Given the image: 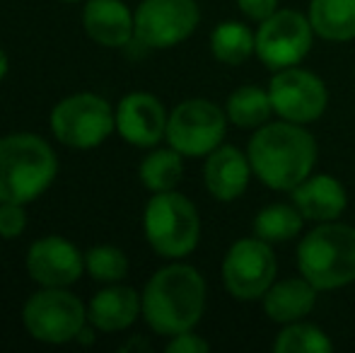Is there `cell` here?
<instances>
[{
    "mask_svg": "<svg viewBox=\"0 0 355 353\" xmlns=\"http://www.w3.org/2000/svg\"><path fill=\"white\" fill-rule=\"evenodd\" d=\"M247 155L254 177L271 191L290 193L317 172L319 146L307 126L278 119L252 131Z\"/></svg>",
    "mask_w": 355,
    "mask_h": 353,
    "instance_id": "cell-1",
    "label": "cell"
},
{
    "mask_svg": "<svg viewBox=\"0 0 355 353\" xmlns=\"http://www.w3.org/2000/svg\"><path fill=\"white\" fill-rule=\"evenodd\" d=\"M143 322L157 336H174L196 329L206 315L208 286L196 266L182 259L169 261L157 268L145 283L143 293Z\"/></svg>",
    "mask_w": 355,
    "mask_h": 353,
    "instance_id": "cell-2",
    "label": "cell"
},
{
    "mask_svg": "<svg viewBox=\"0 0 355 353\" xmlns=\"http://www.w3.org/2000/svg\"><path fill=\"white\" fill-rule=\"evenodd\" d=\"M56 175L58 157L42 136L17 131L0 138V201L27 206L53 187Z\"/></svg>",
    "mask_w": 355,
    "mask_h": 353,
    "instance_id": "cell-3",
    "label": "cell"
},
{
    "mask_svg": "<svg viewBox=\"0 0 355 353\" xmlns=\"http://www.w3.org/2000/svg\"><path fill=\"white\" fill-rule=\"evenodd\" d=\"M297 273L319 293L355 283V225L341 221L317 223L297 242Z\"/></svg>",
    "mask_w": 355,
    "mask_h": 353,
    "instance_id": "cell-4",
    "label": "cell"
},
{
    "mask_svg": "<svg viewBox=\"0 0 355 353\" xmlns=\"http://www.w3.org/2000/svg\"><path fill=\"white\" fill-rule=\"evenodd\" d=\"M143 232L157 257L167 261L187 259L201 242V213L177 189L153 193L143 211Z\"/></svg>",
    "mask_w": 355,
    "mask_h": 353,
    "instance_id": "cell-5",
    "label": "cell"
},
{
    "mask_svg": "<svg viewBox=\"0 0 355 353\" xmlns=\"http://www.w3.org/2000/svg\"><path fill=\"white\" fill-rule=\"evenodd\" d=\"M49 126L53 138L66 148L92 150L116 131V112L102 94L75 92L51 109Z\"/></svg>",
    "mask_w": 355,
    "mask_h": 353,
    "instance_id": "cell-6",
    "label": "cell"
},
{
    "mask_svg": "<svg viewBox=\"0 0 355 353\" xmlns=\"http://www.w3.org/2000/svg\"><path fill=\"white\" fill-rule=\"evenodd\" d=\"M22 325L42 344H71L87 325V305L68 288H42L24 302Z\"/></svg>",
    "mask_w": 355,
    "mask_h": 353,
    "instance_id": "cell-7",
    "label": "cell"
},
{
    "mask_svg": "<svg viewBox=\"0 0 355 353\" xmlns=\"http://www.w3.org/2000/svg\"><path fill=\"white\" fill-rule=\"evenodd\" d=\"M223 286L237 302H257L278 278V259L273 245L261 237H239L227 247L220 264Z\"/></svg>",
    "mask_w": 355,
    "mask_h": 353,
    "instance_id": "cell-8",
    "label": "cell"
},
{
    "mask_svg": "<svg viewBox=\"0 0 355 353\" xmlns=\"http://www.w3.org/2000/svg\"><path fill=\"white\" fill-rule=\"evenodd\" d=\"M227 126L225 107L206 97H191L169 112L164 141L184 157H206L225 143Z\"/></svg>",
    "mask_w": 355,
    "mask_h": 353,
    "instance_id": "cell-9",
    "label": "cell"
},
{
    "mask_svg": "<svg viewBox=\"0 0 355 353\" xmlns=\"http://www.w3.org/2000/svg\"><path fill=\"white\" fill-rule=\"evenodd\" d=\"M312 24L307 12L278 8L271 17L257 24V58L271 73L300 66L314 46Z\"/></svg>",
    "mask_w": 355,
    "mask_h": 353,
    "instance_id": "cell-10",
    "label": "cell"
},
{
    "mask_svg": "<svg viewBox=\"0 0 355 353\" xmlns=\"http://www.w3.org/2000/svg\"><path fill=\"white\" fill-rule=\"evenodd\" d=\"M266 87L271 94L276 119L312 126L329 109V87L324 78L302 66L271 73Z\"/></svg>",
    "mask_w": 355,
    "mask_h": 353,
    "instance_id": "cell-11",
    "label": "cell"
},
{
    "mask_svg": "<svg viewBox=\"0 0 355 353\" xmlns=\"http://www.w3.org/2000/svg\"><path fill=\"white\" fill-rule=\"evenodd\" d=\"M133 15L136 39L155 51L184 44L201 24V8L196 0H141Z\"/></svg>",
    "mask_w": 355,
    "mask_h": 353,
    "instance_id": "cell-12",
    "label": "cell"
},
{
    "mask_svg": "<svg viewBox=\"0 0 355 353\" xmlns=\"http://www.w3.org/2000/svg\"><path fill=\"white\" fill-rule=\"evenodd\" d=\"M24 266L37 286L71 288L85 273V252L61 235H44L29 245Z\"/></svg>",
    "mask_w": 355,
    "mask_h": 353,
    "instance_id": "cell-13",
    "label": "cell"
},
{
    "mask_svg": "<svg viewBox=\"0 0 355 353\" xmlns=\"http://www.w3.org/2000/svg\"><path fill=\"white\" fill-rule=\"evenodd\" d=\"M116 133L133 148L159 146L167 136L169 114L159 97L150 92H128L116 104Z\"/></svg>",
    "mask_w": 355,
    "mask_h": 353,
    "instance_id": "cell-14",
    "label": "cell"
},
{
    "mask_svg": "<svg viewBox=\"0 0 355 353\" xmlns=\"http://www.w3.org/2000/svg\"><path fill=\"white\" fill-rule=\"evenodd\" d=\"M254 179L252 162L247 150H239L237 146L223 143L203 162V187L215 201L232 203L244 196Z\"/></svg>",
    "mask_w": 355,
    "mask_h": 353,
    "instance_id": "cell-15",
    "label": "cell"
},
{
    "mask_svg": "<svg viewBox=\"0 0 355 353\" xmlns=\"http://www.w3.org/2000/svg\"><path fill=\"white\" fill-rule=\"evenodd\" d=\"M290 201L297 206L304 221L317 225V223L338 221L346 213L348 191L338 177L327 172H312L290 191Z\"/></svg>",
    "mask_w": 355,
    "mask_h": 353,
    "instance_id": "cell-16",
    "label": "cell"
},
{
    "mask_svg": "<svg viewBox=\"0 0 355 353\" xmlns=\"http://www.w3.org/2000/svg\"><path fill=\"white\" fill-rule=\"evenodd\" d=\"M83 29L104 49H126L136 39V15L123 0H85Z\"/></svg>",
    "mask_w": 355,
    "mask_h": 353,
    "instance_id": "cell-17",
    "label": "cell"
},
{
    "mask_svg": "<svg viewBox=\"0 0 355 353\" xmlns=\"http://www.w3.org/2000/svg\"><path fill=\"white\" fill-rule=\"evenodd\" d=\"M143 317L141 293L123 283H107L99 293H94L87 302V322L97 332H126Z\"/></svg>",
    "mask_w": 355,
    "mask_h": 353,
    "instance_id": "cell-18",
    "label": "cell"
},
{
    "mask_svg": "<svg viewBox=\"0 0 355 353\" xmlns=\"http://www.w3.org/2000/svg\"><path fill=\"white\" fill-rule=\"evenodd\" d=\"M319 291L302 276H285V278H276L271 283L261 302V310L266 315L268 322L273 325H290V322L297 320H307L312 315L314 305H317Z\"/></svg>",
    "mask_w": 355,
    "mask_h": 353,
    "instance_id": "cell-19",
    "label": "cell"
},
{
    "mask_svg": "<svg viewBox=\"0 0 355 353\" xmlns=\"http://www.w3.org/2000/svg\"><path fill=\"white\" fill-rule=\"evenodd\" d=\"M307 17L317 39L331 44L355 39V0H309Z\"/></svg>",
    "mask_w": 355,
    "mask_h": 353,
    "instance_id": "cell-20",
    "label": "cell"
},
{
    "mask_svg": "<svg viewBox=\"0 0 355 353\" xmlns=\"http://www.w3.org/2000/svg\"><path fill=\"white\" fill-rule=\"evenodd\" d=\"M208 46H211V53L218 63L244 66L249 58L257 56V32L247 22L225 19L213 27Z\"/></svg>",
    "mask_w": 355,
    "mask_h": 353,
    "instance_id": "cell-21",
    "label": "cell"
},
{
    "mask_svg": "<svg viewBox=\"0 0 355 353\" xmlns=\"http://www.w3.org/2000/svg\"><path fill=\"white\" fill-rule=\"evenodd\" d=\"M225 114H227V121L242 131H257L259 126L276 117L268 87L259 85H239L232 89L225 102Z\"/></svg>",
    "mask_w": 355,
    "mask_h": 353,
    "instance_id": "cell-22",
    "label": "cell"
},
{
    "mask_svg": "<svg viewBox=\"0 0 355 353\" xmlns=\"http://www.w3.org/2000/svg\"><path fill=\"white\" fill-rule=\"evenodd\" d=\"M304 218L302 213L297 211L293 201L290 203H283V201H276V203H268L263 206L261 211L254 216L252 221V235L261 237L263 242L268 245H285V242H293L295 237L302 235L304 230Z\"/></svg>",
    "mask_w": 355,
    "mask_h": 353,
    "instance_id": "cell-23",
    "label": "cell"
},
{
    "mask_svg": "<svg viewBox=\"0 0 355 353\" xmlns=\"http://www.w3.org/2000/svg\"><path fill=\"white\" fill-rule=\"evenodd\" d=\"M184 177V155L174 150L172 146L167 148H150V153L143 157L138 167V179L150 193L172 191L179 187Z\"/></svg>",
    "mask_w": 355,
    "mask_h": 353,
    "instance_id": "cell-24",
    "label": "cell"
},
{
    "mask_svg": "<svg viewBox=\"0 0 355 353\" xmlns=\"http://www.w3.org/2000/svg\"><path fill=\"white\" fill-rule=\"evenodd\" d=\"M334 349V341L319 325L309 320H297L283 325L281 332L273 339L276 353H329Z\"/></svg>",
    "mask_w": 355,
    "mask_h": 353,
    "instance_id": "cell-25",
    "label": "cell"
},
{
    "mask_svg": "<svg viewBox=\"0 0 355 353\" xmlns=\"http://www.w3.org/2000/svg\"><path fill=\"white\" fill-rule=\"evenodd\" d=\"M128 261L126 252L114 245H94L85 252V271L99 283H121L128 276Z\"/></svg>",
    "mask_w": 355,
    "mask_h": 353,
    "instance_id": "cell-26",
    "label": "cell"
},
{
    "mask_svg": "<svg viewBox=\"0 0 355 353\" xmlns=\"http://www.w3.org/2000/svg\"><path fill=\"white\" fill-rule=\"evenodd\" d=\"M27 230V211L24 203L0 201V237L15 240Z\"/></svg>",
    "mask_w": 355,
    "mask_h": 353,
    "instance_id": "cell-27",
    "label": "cell"
},
{
    "mask_svg": "<svg viewBox=\"0 0 355 353\" xmlns=\"http://www.w3.org/2000/svg\"><path fill=\"white\" fill-rule=\"evenodd\" d=\"M164 351L167 353H208L211 351V344H208L201 334H196L193 329H189V332H182V334L169 336Z\"/></svg>",
    "mask_w": 355,
    "mask_h": 353,
    "instance_id": "cell-28",
    "label": "cell"
},
{
    "mask_svg": "<svg viewBox=\"0 0 355 353\" xmlns=\"http://www.w3.org/2000/svg\"><path fill=\"white\" fill-rule=\"evenodd\" d=\"M237 8L249 22H263L278 10V0H237Z\"/></svg>",
    "mask_w": 355,
    "mask_h": 353,
    "instance_id": "cell-29",
    "label": "cell"
},
{
    "mask_svg": "<svg viewBox=\"0 0 355 353\" xmlns=\"http://www.w3.org/2000/svg\"><path fill=\"white\" fill-rule=\"evenodd\" d=\"M94 332H97V329H94V327L87 322V325L83 327V332H80V334H78V339H75V341H78V344H83V346L94 344Z\"/></svg>",
    "mask_w": 355,
    "mask_h": 353,
    "instance_id": "cell-30",
    "label": "cell"
},
{
    "mask_svg": "<svg viewBox=\"0 0 355 353\" xmlns=\"http://www.w3.org/2000/svg\"><path fill=\"white\" fill-rule=\"evenodd\" d=\"M138 349L148 351L150 344H148V341H143V339H133V341H126V344H123L119 351H138Z\"/></svg>",
    "mask_w": 355,
    "mask_h": 353,
    "instance_id": "cell-31",
    "label": "cell"
},
{
    "mask_svg": "<svg viewBox=\"0 0 355 353\" xmlns=\"http://www.w3.org/2000/svg\"><path fill=\"white\" fill-rule=\"evenodd\" d=\"M8 73H10V58H8V53H5V49L0 46V83L8 78Z\"/></svg>",
    "mask_w": 355,
    "mask_h": 353,
    "instance_id": "cell-32",
    "label": "cell"
},
{
    "mask_svg": "<svg viewBox=\"0 0 355 353\" xmlns=\"http://www.w3.org/2000/svg\"><path fill=\"white\" fill-rule=\"evenodd\" d=\"M63 3H85V0H63Z\"/></svg>",
    "mask_w": 355,
    "mask_h": 353,
    "instance_id": "cell-33",
    "label": "cell"
},
{
    "mask_svg": "<svg viewBox=\"0 0 355 353\" xmlns=\"http://www.w3.org/2000/svg\"><path fill=\"white\" fill-rule=\"evenodd\" d=\"M0 240H3V237H0Z\"/></svg>",
    "mask_w": 355,
    "mask_h": 353,
    "instance_id": "cell-34",
    "label": "cell"
}]
</instances>
